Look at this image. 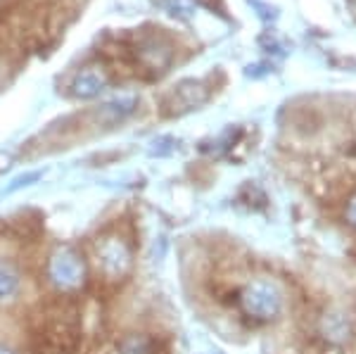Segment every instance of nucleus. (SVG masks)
<instances>
[{"label": "nucleus", "mask_w": 356, "mask_h": 354, "mask_svg": "<svg viewBox=\"0 0 356 354\" xmlns=\"http://www.w3.org/2000/svg\"><path fill=\"white\" fill-rule=\"evenodd\" d=\"M134 60L143 70H152V72H164L166 67L174 60V41L164 33V29H152V31H138L134 43Z\"/></svg>", "instance_id": "nucleus-1"}, {"label": "nucleus", "mask_w": 356, "mask_h": 354, "mask_svg": "<svg viewBox=\"0 0 356 354\" xmlns=\"http://www.w3.org/2000/svg\"><path fill=\"white\" fill-rule=\"evenodd\" d=\"M207 90L202 88V83L197 81H183L171 90V100H174V112H186L193 107L202 105L207 100Z\"/></svg>", "instance_id": "nucleus-2"}, {"label": "nucleus", "mask_w": 356, "mask_h": 354, "mask_svg": "<svg viewBox=\"0 0 356 354\" xmlns=\"http://www.w3.org/2000/svg\"><path fill=\"white\" fill-rule=\"evenodd\" d=\"M105 74H102L97 67H86L74 77L72 81V90L76 98H95L100 95V90L105 88Z\"/></svg>", "instance_id": "nucleus-3"}, {"label": "nucleus", "mask_w": 356, "mask_h": 354, "mask_svg": "<svg viewBox=\"0 0 356 354\" xmlns=\"http://www.w3.org/2000/svg\"><path fill=\"white\" fill-rule=\"evenodd\" d=\"M164 3H166V8H169V13L181 17V19L193 17L195 10H197V0H164Z\"/></svg>", "instance_id": "nucleus-4"}]
</instances>
